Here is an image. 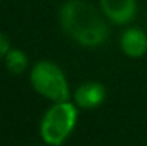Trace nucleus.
Wrapping results in <instances>:
<instances>
[{
    "mask_svg": "<svg viewBox=\"0 0 147 146\" xmlns=\"http://www.w3.org/2000/svg\"><path fill=\"white\" fill-rule=\"evenodd\" d=\"M64 32L83 46H100L109 37V27L96 9L84 0H69L60 12Z\"/></svg>",
    "mask_w": 147,
    "mask_h": 146,
    "instance_id": "nucleus-1",
    "label": "nucleus"
},
{
    "mask_svg": "<svg viewBox=\"0 0 147 146\" xmlns=\"http://www.w3.org/2000/svg\"><path fill=\"white\" fill-rule=\"evenodd\" d=\"M77 122V110L70 102L54 103L40 123V136L45 143L60 146L73 132Z\"/></svg>",
    "mask_w": 147,
    "mask_h": 146,
    "instance_id": "nucleus-2",
    "label": "nucleus"
},
{
    "mask_svg": "<svg viewBox=\"0 0 147 146\" xmlns=\"http://www.w3.org/2000/svg\"><path fill=\"white\" fill-rule=\"evenodd\" d=\"M30 80L37 93L60 103L69 100V86L60 67L51 62H39L30 73Z\"/></svg>",
    "mask_w": 147,
    "mask_h": 146,
    "instance_id": "nucleus-3",
    "label": "nucleus"
},
{
    "mask_svg": "<svg viewBox=\"0 0 147 146\" xmlns=\"http://www.w3.org/2000/svg\"><path fill=\"white\" fill-rule=\"evenodd\" d=\"M104 14L117 24H124L136 16V0H100Z\"/></svg>",
    "mask_w": 147,
    "mask_h": 146,
    "instance_id": "nucleus-4",
    "label": "nucleus"
},
{
    "mask_svg": "<svg viewBox=\"0 0 147 146\" xmlns=\"http://www.w3.org/2000/svg\"><path fill=\"white\" fill-rule=\"evenodd\" d=\"M106 99V89L101 83L89 82L77 88L74 92L76 103L83 109H92L100 106Z\"/></svg>",
    "mask_w": 147,
    "mask_h": 146,
    "instance_id": "nucleus-5",
    "label": "nucleus"
},
{
    "mask_svg": "<svg viewBox=\"0 0 147 146\" xmlns=\"http://www.w3.org/2000/svg\"><path fill=\"white\" fill-rule=\"evenodd\" d=\"M123 52L130 57H140L147 52V36L140 29H129L120 39Z\"/></svg>",
    "mask_w": 147,
    "mask_h": 146,
    "instance_id": "nucleus-6",
    "label": "nucleus"
},
{
    "mask_svg": "<svg viewBox=\"0 0 147 146\" xmlns=\"http://www.w3.org/2000/svg\"><path fill=\"white\" fill-rule=\"evenodd\" d=\"M4 59H6V67L13 75L23 73L26 66H27V57L19 49H10L7 52V54L4 56Z\"/></svg>",
    "mask_w": 147,
    "mask_h": 146,
    "instance_id": "nucleus-7",
    "label": "nucleus"
},
{
    "mask_svg": "<svg viewBox=\"0 0 147 146\" xmlns=\"http://www.w3.org/2000/svg\"><path fill=\"white\" fill-rule=\"evenodd\" d=\"M9 50H10V42H9V39L6 37V35L0 33V59L3 56H6Z\"/></svg>",
    "mask_w": 147,
    "mask_h": 146,
    "instance_id": "nucleus-8",
    "label": "nucleus"
}]
</instances>
